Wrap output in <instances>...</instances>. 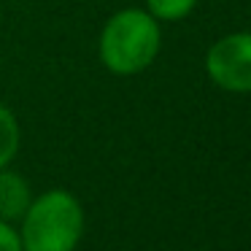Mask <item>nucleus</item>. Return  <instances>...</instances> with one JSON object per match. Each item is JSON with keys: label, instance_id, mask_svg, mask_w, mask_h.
Masks as SVG:
<instances>
[{"label": "nucleus", "instance_id": "1", "mask_svg": "<svg viewBox=\"0 0 251 251\" xmlns=\"http://www.w3.org/2000/svg\"><path fill=\"white\" fill-rule=\"evenodd\" d=\"M100 62L114 76L143 73L162 49L159 22L146 8H122L100 33Z\"/></svg>", "mask_w": 251, "mask_h": 251}, {"label": "nucleus", "instance_id": "2", "mask_svg": "<svg viewBox=\"0 0 251 251\" xmlns=\"http://www.w3.org/2000/svg\"><path fill=\"white\" fill-rule=\"evenodd\" d=\"M84 235V208L71 192L49 189L33 197L22 216V251H76Z\"/></svg>", "mask_w": 251, "mask_h": 251}, {"label": "nucleus", "instance_id": "3", "mask_svg": "<svg viewBox=\"0 0 251 251\" xmlns=\"http://www.w3.org/2000/svg\"><path fill=\"white\" fill-rule=\"evenodd\" d=\"M205 73L219 89L251 95V33H227L208 49Z\"/></svg>", "mask_w": 251, "mask_h": 251}, {"label": "nucleus", "instance_id": "4", "mask_svg": "<svg viewBox=\"0 0 251 251\" xmlns=\"http://www.w3.org/2000/svg\"><path fill=\"white\" fill-rule=\"evenodd\" d=\"M30 202H33V192L27 181L17 170L0 168V219L19 222Z\"/></svg>", "mask_w": 251, "mask_h": 251}, {"label": "nucleus", "instance_id": "5", "mask_svg": "<svg viewBox=\"0 0 251 251\" xmlns=\"http://www.w3.org/2000/svg\"><path fill=\"white\" fill-rule=\"evenodd\" d=\"M19 151V122L8 105L0 103V168H8Z\"/></svg>", "mask_w": 251, "mask_h": 251}, {"label": "nucleus", "instance_id": "6", "mask_svg": "<svg viewBox=\"0 0 251 251\" xmlns=\"http://www.w3.org/2000/svg\"><path fill=\"white\" fill-rule=\"evenodd\" d=\"M197 8V0H146V11L157 22H181Z\"/></svg>", "mask_w": 251, "mask_h": 251}, {"label": "nucleus", "instance_id": "7", "mask_svg": "<svg viewBox=\"0 0 251 251\" xmlns=\"http://www.w3.org/2000/svg\"><path fill=\"white\" fill-rule=\"evenodd\" d=\"M0 251H22L19 232L11 227V222L0 219Z\"/></svg>", "mask_w": 251, "mask_h": 251}]
</instances>
